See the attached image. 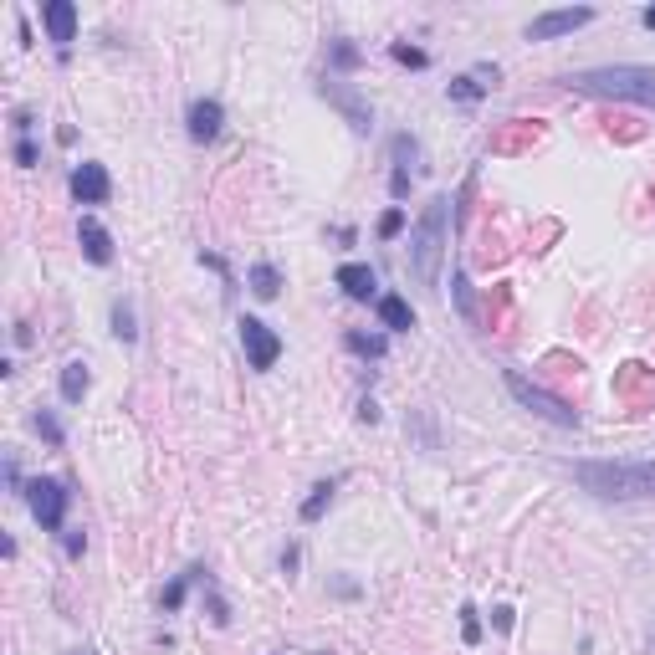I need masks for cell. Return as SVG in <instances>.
<instances>
[{
	"label": "cell",
	"mask_w": 655,
	"mask_h": 655,
	"mask_svg": "<svg viewBox=\"0 0 655 655\" xmlns=\"http://www.w3.org/2000/svg\"><path fill=\"white\" fill-rule=\"evenodd\" d=\"M72 655H93V650H72Z\"/></svg>",
	"instance_id": "8d00e7d4"
},
{
	"label": "cell",
	"mask_w": 655,
	"mask_h": 655,
	"mask_svg": "<svg viewBox=\"0 0 655 655\" xmlns=\"http://www.w3.org/2000/svg\"><path fill=\"white\" fill-rule=\"evenodd\" d=\"M333 282L343 287V297H354V302H369V297H374V287H379L374 267H364V261H343Z\"/></svg>",
	"instance_id": "4fadbf2b"
},
{
	"label": "cell",
	"mask_w": 655,
	"mask_h": 655,
	"mask_svg": "<svg viewBox=\"0 0 655 655\" xmlns=\"http://www.w3.org/2000/svg\"><path fill=\"white\" fill-rule=\"evenodd\" d=\"M589 21H594L589 6H574V11H543V16L528 21V41H558V36H569V31H579V26H589Z\"/></svg>",
	"instance_id": "ba28073f"
},
{
	"label": "cell",
	"mask_w": 655,
	"mask_h": 655,
	"mask_svg": "<svg viewBox=\"0 0 655 655\" xmlns=\"http://www.w3.org/2000/svg\"><path fill=\"white\" fill-rule=\"evenodd\" d=\"M210 620H215V625H231V609H226L221 594H210Z\"/></svg>",
	"instance_id": "4dcf8cb0"
},
{
	"label": "cell",
	"mask_w": 655,
	"mask_h": 655,
	"mask_svg": "<svg viewBox=\"0 0 655 655\" xmlns=\"http://www.w3.org/2000/svg\"><path fill=\"white\" fill-rule=\"evenodd\" d=\"M343 343L354 348L359 359H384V354H389V338H384V333H364V328H348Z\"/></svg>",
	"instance_id": "e0dca14e"
},
{
	"label": "cell",
	"mask_w": 655,
	"mask_h": 655,
	"mask_svg": "<svg viewBox=\"0 0 655 655\" xmlns=\"http://www.w3.org/2000/svg\"><path fill=\"white\" fill-rule=\"evenodd\" d=\"M389 57H395L400 67H430V52H420V47H410V41H395V47H389Z\"/></svg>",
	"instance_id": "d4e9b609"
},
{
	"label": "cell",
	"mask_w": 655,
	"mask_h": 655,
	"mask_svg": "<svg viewBox=\"0 0 655 655\" xmlns=\"http://www.w3.org/2000/svg\"><path fill=\"white\" fill-rule=\"evenodd\" d=\"M31 430H36L47 446H62V441H67V430H62V420H57L52 410H36V415H31Z\"/></svg>",
	"instance_id": "603a6c76"
},
{
	"label": "cell",
	"mask_w": 655,
	"mask_h": 655,
	"mask_svg": "<svg viewBox=\"0 0 655 655\" xmlns=\"http://www.w3.org/2000/svg\"><path fill=\"white\" fill-rule=\"evenodd\" d=\"M246 282H251V292H256L261 302H272V297L282 292V272L272 267V261H256V267H251V277H246Z\"/></svg>",
	"instance_id": "ac0fdd59"
},
{
	"label": "cell",
	"mask_w": 655,
	"mask_h": 655,
	"mask_svg": "<svg viewBox=\"0 0 655 655\" xmlns=\"http://www.w3.org/2000/svg\"><path fill=\"white\" fill-rule=\"evenodd\" d=\"M359 420H364V425H379V405L364 400V405H359Z\"/></svg>",
	"instance_id": "e575fe53"
},
{
	"label": "cell",
	"mask_w": 655,
	"mask_h": 655,
	"mask_svg": "<svg viewBox=\"0 0 655 655\" xmlns=\"http://www.w3.org/2000/svg\"><path fill=\"white\" fill-rule=\"evenodd\" d=\"M241 328V348H246V364L256 369V374H267V369H277V359H282V338L261 323V318H241L236 323Z\"/></svg>",
	"instance_id": "8992f818"
},
{
	"label": "cell",
	"mask_w": 655,
	"mask_h": 655,
	"mask_svg": "<svg viewBox=\"0 0 655 655\" xmlns=\"http://www.w3.org/2000/svg\"><path fill=\"white\" fill-rule=\"evenodd\" d=\"M487 87H492V82H482V72H461V77H451L446 98H451V103H482Z\"/></svg>",
	"instance_id": "2e32d148"
},
{
	"label": "cell",
	"mask_w": 655,
	"mask_h": 655,
	"mask_svg": "<svg viewBox=\"0 0 655 655\" xmlns=\"http://www.w3.org/2000/svg\"><path fill=\"white\" fill-rule=\"evenodd\" d=\"M574 482L599 502H650L655 461H574Z\"/></svg>",
	"instance_id": "6da1fadb"
},
{
	"label": "cell",
	"mask_w": 655,
	"mask_h": 655,
	"mask_svg": "<svg viewBox=\"0 0 655 655\" xmlns=\"http://www.w3.org/2000/svg\"><path fill=\"white\" fill-rule=\"evenodd\" d=\"M389 154H395V169H405V174H410V164H420V144H415L410 134L389 139Z\"/></svg>",
	"instance_id": "cb8c5ba5"
},
{
	"label": "cell",
	"mask_w": 655,
	"mask_h": 655,
	"mask_svg": "<svg viewBox=\"0 0 655 655\" xmlns=\"http://www.w3.org/2000/svg\"><path fill=\"white\" fill-rule=\"evenodd\" d=\"M333 492H338V482H333V476H328V482H318V487H313V497L302 502V522H318V517L333 507Z\"/></svg>",
	"instance_id": "ffe728a7"
},
{
	"label": "cell",
	"mask_w": 655,
	"mask_h": 655,
	"mask_svg": "<svg viewBox=\"0 0 655 655\" xmlns=\"http://www.w3.org/2000/svg\"><path fill=\"white\" fill-rule=\"evenodd\" d=\"M389 195H395V200H405V195H410V174H405V169L389 174Z\"/></svg>",
	"instance_id": "f546056e"
},
{
	"label": "cell",
	"mask_w": 655,
	"mask_h": 655,
	"mask_svg": "<svg viewBox=\"0 0 655 655\" xmlns=\"http://www.w3.org/2000/svg\"><path fill=\"white\" fill-rule=\"evenodd\" d=\"M87 553V533H67V558H82Z\"/></svg>",
	"instance_id": "1f68e13d"
},
{
	"label": "cell",
	"mask_w": 655,
	"mask_h": 655,
	"mask_svg": "<svg viewBox=\"0 0 655 655\" xmlns=\"http://www.w3.org/2000/svg\"><path fill=\"white\" fill-rule=\"evenodd\" d=\"M456 302H461V313L471 318V292H466V277H461V272H456Z\"/></svg>",
	"instance_id": "d6a6232c"
},
{
	"label": "cell",
	"mask_w": 655,
	"mask_h": 655,
	"mask_svg": "<svg viewBox=\"0 0 655 655\" xmlns=\"http://www.w3.org/2000/svg\"><path fill=\"white\" fill-rule=\"evenodd\" d=\"M185 128H190L195 144H215V139H221V128H226V108L215 98H195L190 113H185Z\"/></svg>",
	"instance_id": "30bf717a"
},
{
	"label": "cell",
	"mask_w": 655,
	"mask_h": 655,
	"mask_svg": "<svg viewBox=\"0 0 655 655\" xmlns=\"http://www.w3.org/2000/svg\"><path fill=\"white\" fill-rule=\"evenodd\" d=\"M507 395L522 405V410H533L538 420H548V425H558V430H579V410L569 405V400H558V395H548L543 384H533L528 374H517V369H507Z\"/></svg>",
	"instance_id": "277c9868"
},
{
	"label": "cell",
	"mask_w": 655,
	"mask_h": 655,
	"mask_svg": "<svg viewBox=\"0 0 655 655\" xmlns=\"http://www.w3.org/2000/svg\"><path fill=\"white\" fill-rule=\"evenodd\" d=\"M461 640L466 645H482V620H476L471 604H461Z\"/></svg>",
	"instance_id": "4316f807"
},
{
	"label": "cell",
	"mask_w": 655,
	"mask_h": 655,
	"mask_svg": "<svg viewBox=\"0 0 655 655\" xmlns=\"http://www.w3.org/2000/svg\"><path fill=\"white\" fill-rule=\"evenodd\" d=\"M446 236H451V195H430L425 215L410 231V272L420 287H441V261H446Z\"/></svg>",
	"instance_id": "7a4b0ae2"
},
{
	"label": "cell",
	"mask_w": 655,
	"mask_h": 655,
	"mask_svg": "<svg viewBox=\"0 0 655 655\" xmlns=\"http://www.w3.org/2000/svg\"><path fill=\"white\" fill-rule=\"evenodd\" d=\"M318 93H323V98H328V103H333V108L348 118V128H354L359 139H364L369 128H374V108H369V103L354 93V87H343V82H333V77H328V82L318 87Z\"/></svg>",
	"instance_id": "52a82bcc"
},
{
	"label": "cell",
	"mask_w": 655,
	"mask_h": 655,
	"mask_svg": "<svg viewBox=\"0 0 655 655\" xmlns=\"http://www.w3.org/2000/svg\"><path fill=\"white\" fill-rule=\"evenodd\" d=\"M36 159H41V154H36V144H31V139H16V164H21V169H31Z\"/></svg>",
	"instance_id": "f1b7e54d"
},
{
	"label": "cell",
	"mask_w": 655,
	"mask_h": 655,
	"mask_svg": "<svg viewBox=\"0 0 655 655\" xmlns=\"http://www.w3.org/2000/svg\"><path fill=\"white\" fill-rule=\"evenodd\" d=\"M108 195H113L108 169L93 164V159H82V164L72 169V200H77V205H108Z\"/></svg>",
	"instance_id": "9c48e42d"
},
{
	"label": "cell",
	"mask_w": 655,
	"mask_h": 655,
	"mask_svg": "<svg viewBox=\"0 0 655 655\" xmlns=\"http://www.w3.org/2000/svg\"><path fill=\"white\" fill-rule=\"evenodd\" d=\"M113 338H118V343H134V338H139L134 302H128V297H118V302H113Z\"/></svg>",
	"instance_id": "d6986e66"
},
{
	"label": "cell",
	"mask_w": 655,
	"mask_h": 655,
	"mask_svg": "<svg viewBox=\"0 0 655 655\" xmlns=\"http://www.w3.org/2000/svg\"><path fill=\"white\" fill-rule=\"evenodd\" d=\"M195 579H200V569H185L180 579H174V584L159 594V609H164V615H174V609L185 604V594H190V584H195Z\"/></svg>",
	"instance_id": "44dd1931"
},
{
	"label": "cell",
	"mask_w": 655,
	"mask_h": 655,
	"mask_svg": "<svg viewBox=\"0 0 655 655\" xmlns=\"http://www.w3.org/2000/svg\"><path fill=\"white\" fill-rule=\"evenodd\" d=\"M650 650H655V635H650Z\"/></svg>",
	"instance_id": "74e56055"
},
{
	"label": "cell",
	"mask_w": 655,
	"mask_h": 655,
	"mask_svg": "<svg viewBox=\"0 0 655 655\" xmlns=\"http://www.w3.org/2000/svg\"><path fill=\"white\" fill-rule=\"evenodd\" d=\"M41 21H47L57 52L67 57V47L77 41V6H72V0H52V6H41Z\"/></svg>",
	"instance_id": "8fae6325"
},
{
	"label": "cell",
	"mask_w": 655,
	"mask_h": 655,
	"mask_svg": "<svg viewBox=\"0 0 655 655\" xmlns=\"http://www.w3.org/2000/svg\"><path fill=\"white\" fill-rule=\"evenodd\" d=\"M640 21H645V31H655V6H645V11H640Z\"/></svg>",
	"instance_id": "d590c367"
},
{
	"label": "cell",
	"mask_w": 655,
	"mask_h": 655,
	"mask_svg": "<svg viewBox=\"0 0 655 655\" xmlns=\"http://www.w3.org/2000/svg\"><path fill=\"white\" fill-rule=\"evenodd\" d=\"M379 323H384L389 333H410V328H415V308H410L400 292H384V297H379Z\"/></svg>",
	"instance_id": "5bb4252c"
},
{
	"label": "cell",
	"mask_w": 655,
	"mask_h": 655,
	"mask_svg": "<svg viewBox=\"0 0 655 655\" xmlns=\"http://www.w3.org/2000/svg\"><path fill=\"white\" fill-rule=\"evenodd\" d=\"M328 62H333V72H354L359 67V47L348 36H333L328 41Z\"/></svg>",
	"instance_id": "7402d4cb"
},
{
	"label": "cell",
	"mask_w": 655,
	"mask_h": 655,
	"mask_svg": "<svg viewBox=\"0 0 655 655\" xmlns=\"http://www.w3.org/2000/svg\"><path fill=\"white\" fill-rule=\"evenodd\" d=\"M77 241H82V256L93 261V267H108V261H113V236L93 221V215H82V221H77Z\"/></svg>",
	"instance_id": "7c38bea8"
},
{
	"label": "cell",
	"mask_w": 655,
	"mask_h": 655,
	"mask_svg": "<svg viewBox=\"0 0 655 655\" xmlns=\"http://www.w3.org/2000/svg\"><path fill=\"white\" fill-rule=\"evenodd\" d=\"M400 231H405V210H384V221H379V236H384V241H395Z\"/></svg>",
	"instance_id": "83f0119b"
},
{
	"label": "cell",
	"mask_w": 655,
	"mask_h": 655,
	"mask_svg": "<svg viewBox=\"0 0 655 655\" xmlns=\"http://www.w3.org/2000/svg\"><path fill=\"white\" fill-rule=\"evenodd\" d=\"M492 625H497V630H512V609H507V604L492 609Z\"/></svg>",
	"instance_id": "836d02e7"
},
{
	"label": "cell",
	"mask_w": 655,
	"mask_h": 655,
	"mask_svg": "<svg viewBox=\"0 0 655 655\" xmlns=\"http://www.w3.org/2000/svg\"><path fill=\"white\" fill-rule=\"evenodd\" d=\"M67 502H72V492L57 482V476H36V482L26 487V507H31V517H36L47 533H62V522H67Z\"/></svg>",
	"instance_id": "5b68a950"
},
{
	"label": "cell",
	"mask_w": 655,
	"mask_h": 655,
	"mask_svg": "<svg viewBox=\"0 0 655 655\" xmlns=\"http://www.w3.org/2000/svg\"><path fill=\"white\" fill-rule=\"evenodd\" d=\"M200 267H210L215 277L226 282V292H236V277H231V267H226V256H215V251H200Z\"/></svg>",
	"instance_id": "484cf974"
},
{
	"label": "cell",
	"mask_w": 655,
	"mask_h": 655,
	"mask_svg": "<svg viewBox=\"0 0 655 655\" xmlns=\"http://www.w3.org/2000/svg\"><path fill=\"white\" fill-rule=\"evenodd\" d=\"M87 389H93V374H87V364H82V359L62 364V400H67V405H82Z\"/></svg>",
	"instance_id": "9a60e30c"
},
{
	"label": "cell",
	"mask_w": 655,
	"mask_h": 655,
	"mask_svg": "<svg viewBox=\"0 0 655 655\" xmlns=\"http://www.w3.org/2000/svg\"><path fill=\"white\" fill-rule=\"evenodd\" d=\"M569 87H574V93H589V98H615V103L655 108V67H635V62H615V67L574 72Z\"/></svg>",
	"instance_id": "3957f363"
}]
</instances>
